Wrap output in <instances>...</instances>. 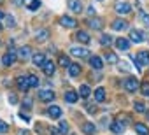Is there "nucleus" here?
<instances>
[{
	"instance_id": "nucleus-1",
	"label": "nucleus",
	"mask_w": 149,
	"mask_h": 135,
	"mask_svg": "<svg viewBox=\"0 0 149 135\" xmlns=\"http://www.w3.org/2000/svg\"><path fill=\"white\" fill-rule=\"evenodd\" d=\"M114 11H116L118 14H128V13L132 11V6L126 2V0H118L116 6H114Z\"/></svg>"
},
{
	"instance_id": "nucleus-2",
	"label": "nucleus",
	"mask_w": 149,
	"mask_h": 135,
	"mask_svg": "<svg viewBox=\"0 0 149 135\" xmlns=\"http://www.w3.org/2000/svg\"><path fill=\"white\" fill-rule=\"evenodd\" d=\"M32 56H33V53H32V47H30V46L19 47V51H18V58H19V60L26 61V60H32Z\"/></svg>"
},
{
	"instance_id": "nucleus-3",
	"label": "nucleus",
	"mask_w": 149,
	"mask_h": 135,
	"mask_svg": "<svg viewBox=\"0 0 149 135\" xmlns=\"http://www.w3.org/2000/svg\"><path fill=\"white\" fill-rule=\"evenodd\" d=\"M70 56H77V58H90L91 53L86 47H72L70 49Z\"/></svg>"
},
{
	"instance_id": "nucleus-4",
	"label": "nucleus",
	"mask_w": 149,
	"mask_h": 135,
	"mask_svg": "<svg viewBox=\"0 0 149 135\" xmlns=\"http://www.w3.org/2000/svg\"><path fill=\"white\" fill-rule=\"evenodd\" d=\"M139 86H140V83L137 81V77H128V79L125 81V88H126V91H130V93L137 91Z\"/></svg>"
},
{
	"instance_id": "nucleus-5",
	"label": "nucleus",
	"mask_w": 149,
	"mask_h": 135,
	"mask_svg": "<svg viewBox=\"0 0 149 135\" xmlns=\"http://www.w3.org/2000/svg\"><path fill=\"white\" fill-rule=\"evenodd\" d=\"M60 25L65 26V28H76L77 26V21L74 19V18H70V16H61L60 18Z\"/></svg>"
},
{
	"instance_id": "nucleus-6",
	"label": "nucleus",
	"mask_w": 149,
	"mask_h": 135,
	"mask_svg": "<svg viewBox=\"0 0 149 135\" xmlns=\"http://www.w3.org/2000/svg\"><path fill=\"white\" fill-rule=\"evenodd\" d=\"M16 58H18V54H16L14 51H9V53H6V54L2 56V63H4L6 67H11V65L16 61Z\"/></svg>"
},
{
	"instance_id": "nucleus-7",
	"label": "nucleus",
	"mask_w": 149,
	"mask_h": 135,
	"mask_svg": "<svg viewBox=\"0 0 149 135\" xmlns=\"http://www.w3.org/2000/svg\"><path fill=\"white\" fill-rule=\"evenodd\" d=\"M39 98L42 102H51V100H54V91L53 90H40L39 91Z\"/></svg>"
},
{
	"instance_id": "nucleus-8",
	"label": "nucleus",
	"mask_w": 149,
	"mask_h": 135,
	"mask_svg": "<svg viewBox=\"0 0 149 135\" xmlns=\"http://www.w3.org/2000/svg\"><path fill=\"white\" fill-rule=\"evenodd\" d=\"M67 6L72 13H81L83 11V4L81 0H67Z\"/></svg>"
},
{
	"instance_id": "nucleus-9",
	"label": "nucleus",
	"mask_w": 149,
	"mask_h": 135,
	"mask_svg": "<svg viewBox=\"0 0 149 135\" xmlns=\"http://www.w3.org/2000/svg\"><path fill=\"white\" fill-rule=\"evenodd\" d=\"M32 61H33V65H37V67H42V65L47 61V58H46V54H44V53H33V56H32Z\"/></svg>"
},
{
	"instance_id": "nucleus-10",
	"label": "nucleus",
	"mask_w": 149,
	"mask_h": 135,
	"mask_svg": "<svg viewBox=\"0 0 149 135\" xmlns=\"http://www.w3.org/2000/svg\"><path fill=\"white\" fill-rule=\"evenodd\" d=\"M16 84H18V88L21 90V91H26L28 88H30V84H28V76L25 77V76H18L16 77Z\"/></svg>"
},
{
	"instance_id": "nucleus-11",
	"label": "nucleus",
	"mask_w": 149,
	"mask_h": 135,
	"mask_svg": "<svg viewBox=\"0 0 149 135\" xmlns=\"http://www.w3.org/2000/svg\"><path fill=\"white\" fill-rule=\"evenodd\" d=\"M40 69L44 70V74H46V76H53V74H54V70H56V65H54L51 60H47V61L40 67Z\"/></svg>"
},
{
	"instance_id": "nucleus-12",
	"label": "nucleus",
	"mask_w": 149,
	"mask_h": 135,
	"mask_svg": "<svg viewBox=\"0 0 149 135\" xmlns=\"http://www.w3.org/2000/svg\"><path fill=\"white\" fill-rule=\"evenodd\" d=\"M142 40H144L142 32H139V30H130V42H133V44H140Z\"/></svg>"
},
{
	"instance_id": "nucleus-13",
	"label": "nucleus",
	"mask_w": 149,
	"mask_h": 135,
	"mask_svg": "<svg viewBox=\"0 0 149 135\" xmlns=\"http://www.w3.org/2000/svg\"><path fill=\"white\" fill-rule=\"evenodd\" d=\"M49 39V30L47 28H40L37 33H35V40L37 42H46Z\"/></svg>"
},
{
	"instance_id": "nucleus-14",
	"label": "nucleus",
	"mask_w": 149,
	"mask_h": 135,
	"mask_svg": "<svg viewBox=\"0 0 149 135\" xmlns=\"http://www.w3.org/2000/svg\"><path fill=\"white\" fill-rule=\"evenodd\" d=\"M47 116L53 118V119H60V118H61V109H60L58 105H51V107L47 109Z\"/></svg>"
},
{
	"instance_id": "nucleus-15",
	"label": "nucleus",
	"mask_w": 149,
	"mask_h": 135,
	"mask_svg": "<svg viewBox=\"0 0 149 135\" xmlns=\"http://www.w3.org/2000/svg\"><path fill=\"white\" fill-rule=\"evenodd\" d=\"M90 65L93 67V69L100 70L102 67H104V61H102V58H100V56H95V54H91V56H90Z\"/></svg>"
},
{
	"instance_id": "nucleus-16",
	"label": "nucleus",
	"mask_w": 149,
	"mask_h": 135,
	"mask_svg": "<svg viewBox=\"0 0 149 135\" xmlns=\"http://www.w3.org/2000/svg\"><path fill=\"white\" fill-rule=\"evenodd\" d=\"M116 47L121 49V51H128V49H130V39H123V37H119V39L116 40Z\"/></svg>"
},
{
	"instance_id": "nucleus-17",
	"label": "nucleus",
	"mask_w": 149,
	"mask_h": 135,
	"mask_svg": "<svg viewBox=\"0 0 149 135\" xmlns=\"http://www.w3.org/2000/svg\"><path fill=\"white\" fill-rule=\"evenodd\" d=\"M77 98H79V93L72 91V90L65 91V102H68V104H76V102H77Z\"/></svg>"
},
{
	"instance_id": "nucleus-18",
	"label": "nucleus",
	"mask_w": 149,
	"mask_h": 135,
	"mask_svg": "<svg viewBox=\"0 0 149 135\" xmlns=\"http://www.w3.org/2000/svg\"><path fill=\"white\" fill-rule=\"evenodd\" d=\"M88 26H90V28H95V30H102L104 21H102L100 18H91V19H88Z\"/></svg>"
},
{
	"instance_id": "nucleus-19",
	"label": "nucleus",
	"mask_w": 149,
	"mask_h": 135,
	"mask_svg": "<svg viewBox=\"0 0 149 135\" xmlns=\"http://www.w3.org/2000/svg\"><path fill=\"white\" fill-rule=\"evenodd\" d=\"M126 28H128V23H126L125 19H116V21H112V30L121 32V30H126Z\"/></svg>"
},
{
	"instance_id": "nucleus-20",
	"label": "nucleus",
	"mask_w": 149,
	"mask_h": 135,
	"mask_svg": "<svg viewBox=\"0 0 149 135\" xmlns=\"http://www.w3.org/2000/svg\"><path fill=\"white\" fill-rule=\"evenodd\" d=\"M135 56H137V60L140 61L142 67H144V65H149V53H147V51H140V53H137Z\"/></svg>"
},
{
	"instance_id": "nucleus-21",
	"label": "nucleus",
	"mask_w": 149,
	"mask_h": 135,
	"mask_svg": "<svg viewBox=\"0 0 149 135\" xmlns=\"http://www.w3.org/2000/svg\"><path fill=\"white\" fill-rule=\"evenodd\" d=\"M68 74H70L72 77H77V76L81 74V65H77V63H70V65H68Z\"/></svg>"
},
{
	"instance_id": "nucleus-22",
	"label": "nucleus",
	"mask_w": 149,
	"mask_h": 135,
	"mask_svg": "<svg viewBox=\"0 0 149 135\" xmlns=\"http://www.w3.org/2000/svg\"><path fill=\"white\" fill-rule=\"evenodd\" d=\"M97 132V126L93 125V123H84L83 125V133H86V135H93Z\"/></svg>"
},
{
	"instance_id": "nucleus-23",
	"label": "nucleus",
	"mask_w": 149,
	"mask_h": 135,
	"mask_svg": "<svg viewBox=\"0 0 149 135\" xmlns=\"http://www.w3.org/2000/svg\"><path fill=\"white\" fill-rule=\"evenodd\" d=\"M135 132H137L139 135H149V128H147L144 123H137V125H135Z\"/></svg>"
},
{
	"instance_id": "nucleus-24",
	"label": "nucleus",
	"mask_w": 149,
	"mask_h": 135,
	"mask_svg": "<svg viewBox=\"0 0 149 135\" xmlns=\"http://www.w3.org/2000/svg\"><path fill=\"white\" fill-rule=\"evenodd\" d=\"M91 95V90H90V86L88 84H81V88H79V97H83V98H88Z\"/></svg>"
},
{
	"instance_id": "nucleus-25",
	"label": "nucleus",
	"mask_w": 149,
	"mask_h": 135,
	"mask_svg": "<svg viewBox=\"0 0 149 135\" xmlns=\"http://www.w3.org/2000/svg\"><path fill=\"white\" fill-rule=\"evenodd\" d=\"M105 100V90L104 88H97L95 90V102H104Z\"/></svg>"
},
{
	"instance_id": "nucleus-26",
	"label": "nucleus",
	"mask_w": 149,
	"mask_h": 135,
	"mask_svg": "<svg viewBox=\"0 0 149 135\" xmlns=\"http://www.w3.org/2000/svg\"><path fill=\"white\" fill-rule=\"evenodd\" d=\"M109 128H111L114 133H123V132H125V125H121L119 121H114V123H112Z\"/></svg>"
},
{
	"instance_id": "nucleus-27",
	"label": "nucleus",
	"mask_w": 149,
	"mask_h": 135,
	"mask_svg": "<svg viewBox=\"0 0 149 135\" xmlns=\"http://www.w3.org/2000/svg\"><path fill=\"white\" fill-rule=\"evenodd\" d=\"M77 40L83 44H90V35L86 32H77Z\"/></svg>"
},
{
	"instance_id": "nucleus-28",
	"label": "nucleus",
	"mask_w": 149,
	"mask_h": 135,
	"mask_svg": "<svg viewBox=\"0 0 149 135\" xmlns=\"http://www.w3.org/2000/svg\"><path fill=\"white\" fill-rule=\"evenodd\" d=\"M28 84H30V88H39V77L37 76H33V74H30L28 76Z\"/></svg>"
},
{
	"instance_id": "nucleus-29",
	"label": "nucleus",
	"mask_w": 149,
	"mask_h": 135,
	"mask_svg": "<svg viewBox=\"0 0 149 135\" xmlns=\"http://www.w3.org/2000/svg\"><path fill=\"white\" fill-rule=\"evenodd\" d=\"M100 44H102V46H111V44H112V37H111L109 33H104V35L100 37Z\"/></svg>"
},
{
	"instance_id": "nucleus-30",
	"label": "nucleus",
	"mask_w": 149,
	"mask_h": 135,
	"mask_svg": "<svg viewBox=\"0 0 149 135\" xmlns=\"http://www.w3.org/2000/svg\"><path fill=\"white\" fill-rule=\"evenodd\" d=\"M58 61H60V65H61V67H67V69H68V65H70V60H68V56L61 54V56L58 58Z\"/></svg>"
},
{
	"instance_id": "nucleus-31",
	"label": "nucleus",
	"mask_w": 149,
	"mask_h": 135,
	"mask_svg": "<svg viewBox=\"0 0 149 135\" xmlns=\"http://www.w3.org/2000/svg\"><path fill=\"white\" fill-rule=\"evenodd\" d=\"M105 61H107V63H118V56H116L114 53H107V54H105Z\"/></svg>"
},
{
	"instance_id": "nucleus-32",
	"label": "nucleus",
	"mask_w": 149,
	"mask_h": 135,
	"mask_svg": "<svg viewBox=\"0 0 149 135\" xmlns=\"http://www.w3.org/2000/svg\"><path fill=\"white\" fill-rule=\"evenodd\" d=\"M26 7H28L30 11H35V9H39V7H40V2H39V0H30Z\"/></svg>"
},
{
	"instance_id": "nucleus-33",
	"label": "nucleus",
	"mask_w": 149,
	"mask_h": 135,
	"mask_svg": "<svg viewBox=\"0 0 149 135\" xmlns=\"http://www.w3.org/2000/svg\"><path fill=\"white\" fill-rule=\"evenodd\" d=\"M58 132H60V133H67V132H68V125H67V121H60V125H58Z\"/></svg>"
},
{
	"instance_id": "nucleus-34",
	"label": "nucleus",
	"mask_w": 149,
	"mask_h": 135,
	"mask_svg": "<svg viewBox=\"0 0 149 135\" xmlns=\"http://www.w3.org/2000/svg\"><path fill=\"white\" fill-rule=\"evenodd\" d=\"M133 109H135L137 112H146V107H144L142 102H135V104H133Z\"/></svg>"
},
{
	"instance_id": "nucleus-35",
	"label": "nucleus",
	"mask_w": 149,
	"mask_h": 135,
	"mask_svg": "<svg viewBox=\"0 0 149 135\" xmlns=\"http://www.w3.org/2000/svg\"><path fill=\"white\" fill-rule=\"evenodd\" d=\"M140 91H142V95L149 97V83H142L140 84Z\"/></svg>"
},
{
	"instance_id": "nucleus-36",
	"label": "nucleus",
	"mask_w": 149,
	"mask_h": 135,
	"mask_svg": "<svg viewBox=\"0 0 149 135\" xmlns=\"http://www.w3.org/2000/svg\"><path fill=\"white\" fill-rule=\"evenodd\" d=\"M6 25H7V28L14 26V25H16V19H14L13 16H6Z\"/></svg>"
},
{
	"instance_id": "nucleus-37",
	"label": "nucleus",
	"mask_w": 149,
	"mask_h": 135,
	"mask_svg": "<svg viewBox=\"0 0 149 135\" xmlns=\"http://www.w3.org/2000/svg\"><path fill=\"white\" fill-rule=\"evenodd\" d=\"M132 61H133V65L137 67V72H140V70H142V65H140V61L137 60V56H135V54H132Z\"/></svg>"
},
{
	"instance_id": "nucleus-38",
	"label": "nucleus",
	"mask_w": 149,
	"mask_h": 135,
	"mask_svg": "<svg viewBox=\"0 0 149 135\" xmlns=\"http://www.w3.org/2000/svg\"><path fill=\"white\" fill-rule=\"evenodd\" d=\"M9 132V126H7V123H4L2 119H0V133H7Z\"/></svg>"
},
{
	"instance_id": "nucleus-39",
	"label": "nucleus",
	"mask_w": 149,
	"mask_h": 135,
	"mask_svg": "<svg viewBox=\"0 0 149 135\" xmlns=\"http://www.w3.org/2000/svg\"><path fill=\"white\" fill-rule=\"evenodd\" d=\"M140 19H142V21H144V23L149 26V14H146L144 11H140Z\"/></svg>"
},
{
	"instance_id": "nucleus-40",
	"label": "nucleus",
	"mask_w": 149,
	"mask_h": 135,
	"mask_svg": "<svg viewBox=\"0 0 149 135\" xmlns=\"http://www.w3.org/2000/svg\"><path fill=\"white\" fill-rule=\"evenodd\" d=\"M119 69H121V72H128L130 65H128V63H125V61H121V63H119Z\"/></svg>"
},
{
	"instance_id": "nucleus-41",
	"label": "nucleus",
	"mask_w": 149,
	"mask_h": 135,
	"mask_svg": "<svg viewBox=\"0 0 149 135\" xmlns=\"http://www.w3.org/2000/svg\"><path fill=\"white\" fill-rule=\"evenodd\" d=\"M9 104L11 105H16L18 104V97L16 95H9Z\"/></svg>"
},
{
	"instance_id": "nucleus-42",
	"label": "nucleus",
	"mask_w": 149,
	"mask_h": 135,
	"mask_svg": "<svg viewBox=\"0 0 149 135\" xmlns=\"http://www.w3.org/2000/svg\"><path fill=\"white\" fill-rule=\"evenodd\" d=\"M19 118H21V119H25V121H30V116H28V114H25V111L19 114Z\"/></svg>"
},
{
	"instance_id": "nucleus-43",
	"label": "nucleus",
	"mask_w": 149,
	"mask_h": 135,
	"mask_svg": "<svg viewBox=\"0 0 149 135\" xmlns=\"http://www.w3.org/2000/svg\"><path fill=\"white\" fill-rule=\"evenodd\" d=\"M13 4H14V6H21V4H23V0H13Z\"/></svg>"
},
{
	"instance_id": "nucleus-44",
	"label": "nucleus",
	"mask_w": 149,
	"mask_h": 135,
	"mask_svg": "<svg viewBox=\"0 0 149 135\" xmlns=\"http://www.w3.org/2000/svg\"><path fill=\"white\" fill-rule=\"evenodd\" d=\"M4 18H6V14H4V13H2V11H0V21H2V19H4ZM0 28H2V26H0Z\"/></svg>"
},
{
	"instance_id": "nucleus-45",
	"label": "nucleus",
	"mask_w": 149,
	"mask_h": 135,
	"mask_svg": "<svg viewBox=\"0 0 149 135\" xmlns=\"http://www.w3.org/2000/svg\"><path fill=\"white\" fill-rule=\"evenodd\" d=\"M146 118H147V119H149V112H146Z\"/></svg>"
},
{
	"instance_id": "nucleus-46",
	"label": "nucleus",
	"mask_w": 149,
	"mask_h": 135,
	"mask_svg": "<svg viewBox=\"0 0 149 135\" xmlns=\"http://www.w3.org/2000/svg\"><path fill=\"white\" fill-rule=\"evenodd\" d=\"M0 2H4V0H0Z\"/></svg>"
}]
</instances>
